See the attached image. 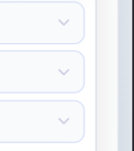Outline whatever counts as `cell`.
Here are the masks:
<instances>
[]
</instances>
